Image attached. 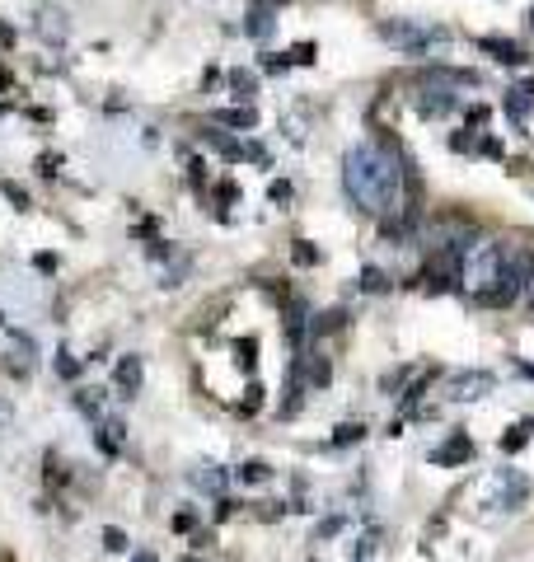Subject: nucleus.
Here are the masks:
<instances>
[{"label": "nucleus", "mask_w": 534, "mask_h": 562, "mask_svg": "<svg viewBox=\"0 0 534 562\" xmlns=\"http://www.w3.org/2000/svg\"><path fill=\"white\" fill-rule=\"evenodd\" d=\"M403 183H408V164L399 159V150L384 141H361L347 150L342 159V188L356 206L375 221H389L399 211H412L403 202Z\"/></svg>", "instance_id": "f257e3e1"}, {"label": "nucleus", "mask_w": 534, "mask_h": 562, "mask_svg": "<svg viewBox=\"0 0 534 562\" xmlns=\"http://www.w3.org/2000/svg\"><path fill=\"white\" fill-rule=\"evenodd\" d=\"M530 286H534V248L511 244V248H506V258H501L497 286L483 295V304H515V300L530 295Z\"/></svg>", "instance_id": "f03ea898"}, {"label": "nucleus", "mask_w": 534, "mask_h": 562, "mask_svg": "<svg viewBox=\"0 0 534 562\" xmlns=\"http://www.w3.org/2000/svg\"><path fill=\"white\" fill-rule=\"evenodd\" d=\"M379 38L389 47H399L403 56H426L431 47L450 43V28H441V23H412V19H384Z\"/></svg>", "instance_id": "7ed1b4c3"}, {"label": "nucleus", "mask_w": 534, "mask_h": 562, "mask_svg": "<svg viewBox=\"0 0 534 562\" xmlns=\"http://www.w3.org/2000/svg\"><path fill=\"white\" fill-rule=\"evenodd\" d=\"M501 258H506V248H501V244H473V248L464 253V272H459V281L473 291V300H483V295L497 286Z\"/></svg>", "instance_id": "20e7f679"}, {"label": "nucleus", "mask_w": 534, "mask_h": 562, "mask_svg": "<svg viewBox=\"0 0 534 562\" xmlns=\"http://www.w3.org/2000/svg\"><path fill=\"white\" fill-rule=\"evenodd\" d=\"M530 502V478H525L520 469H501L488 478V492H483V506L492 511H520V506Z\"/></svg>", "instance_id": "39448f33"}, {"label": "nucleus", "mask_w": 534, "mask_h": 562, "mask_svg": "<svg viewBox=\"0 0 534 562\" xmlns=\"http://www.w3.org/2000/svg\"><path fill=\"white\" fill-rule=\"evenodd\" d=\"M459 108V94H455V80H445L441 70H426L422 75V90H417V112L422 117H445V112Z\"/></svg>", "instance_id": "423d86ee"}, {"label": "nucleus", "mask_w": 534, "mask_h": 562, "mask_svg": "<svg viewBox=\"0 0 534 562\" xmlns=\"http://www.w3.org/2000/svg\"><path fill=\"white\" fill-rule=\"evenodd\" d=\"M492 389H497V375H492V371H459V375H450V384H445V393H450L455 403L488 398Z\"/></svg>", "instance_id": "0eeeda50"}, {"label": "nucleus", "mask_w": 534, "mask_h": 562, "mask_svg": "<svg viewBox=\"0 0 534 562\" xmlns=\"http://www.w3.org/2000/svg\"><path fill=\"white\" fill-rule=\"evenodd\" d=\"M473 47L488 52L497 66H530V52H525L520 43H511V38H501V33H478V38H473Z\"/></svg>", "instance_id": "6e6552de"}, {"label": "nucleus", "mask_w": 534, "mask_h": 562, "mask_svg": "<svg viewBox=\"0 0 534 562\" xmlns=\"http://www.w3.org/2000/svg\"><path fill=\"white\" fill-rule=\"evenodd\" d=\"M468 460H473V436H468V431H455L445 445L431 450V464H436V469H459V464H468Z\"/></svg>", "instance_id": "1a4fd4ad"}, {"label": "nucleus", "mask_w": 534, "mask_h": 562, "mask_svg": "<svg viewBox=\"0 0 534 562\" xmlns=\"http://www.w3.org/2000/svg\"><path fill=\"white\" fill-rule=\"evenodd\" d=\"M141 356H117V366H112V393L117 398H136V389H141Z\"/></svg>", "instance_id": "9d476101"}, {"label": "nucleus", "mask_w": 534, "mask_h": 562, "mask_svg": "<svg viewBox=\"0 0 534 562\" xmlns=\"http://www.w3.org/2000/svg\"><path fill=\"white\" fill-rule=\"evenodd\" d=\"M501 108H506V117H511L515 127H525V117L534 112V80L511 85V90H506V99H501Z\"/></svg>", "instance_id": "9b49d317"}, {"label": "nucleus", "mask_w": 534, "mask_h": 562, "mask_svg": "<svg viewBox=\"0 0 534 562\" xmlns=\"http://www.w3.org/2000/svg\"><path fill=\"white\" fill-rule=\"evenodd\" d=\"M33 337H23V333H14L10 337V361H5V371L14 375V380H28L33 375Z\"/></svg>", "instance_id": "f8f14e48"}, {"label": "nucleus", "mask_w": 534, "mask_h": 562, "mask_svg": "<svg viewBox=\"0 0 534 562\" xmlns=\"http://www.w3.org/2000/svg\"><path fill=\"white\" fill-rule=\"evenodd\" d=\"M94 440H99L103 455H117V450L127 445V422H122V417H103L99 431H94Z\"/></svg>", "instance_id": "ddd939ff"}, {"label": "nucleus", "mask_w": 534, "mask_h": 562, "mask_svg": "<svg viewBox=\"0 0 534 562\" xmlns=\"http://www.w3.org/2000/svg\"><path fill=\"white\" fill-rule=\"evenodd\" d=\"M216 122L234 127V132H253L258 112H253V103H234V108H216Z\"/></svg>", "instance_id": "4468645a"}, {"label": "nucleus", "mask_w": 534, "mask_h": 562, "mask_svg": "<svg viewBox=\"0 0 534 562\" xmlns=\"http://www.w3.org/2000/svg\"><path fill=\"white\" fill-rule=\"evenodd\" d=\"M225 80H230V99H234V103H253V94H258V75H253V70L234 66Z\"/></svg>", "instance_id": "2eb2a0df"}, {"label": "nucleus", "mask_w": 534, "mask_h": 562, "mask_svg": "<svg viewBox=\"0 0 534 562\" xmlns=\"http://www.w3.org/2000/svg\"><path fill=\"white\" fill-rule=\"evenodd\" d=\"M188 478H192L197 492H225V469H221V464H197Z\"/></svg>", "instance_id": "dca6fc26"}, {"label": "nucleus", "mask_w": 534, "mask_h": 562, "mask_svg": "<svg viewBox=\"0 0 534 562\" xmlns=\"http://www.w3.org/2000/svg\"><path fill=\"white\" fill-rule=\"evenodd\" d=\"M272 28H277V19H272V10H263V5H253V10H248V19H244V33H248V38H258V43H267V38H272Z\"/></svg>", "instance_id": "f3484780"}, {"label": "nucleus", "mask_w": 534, "mask_h": 562, "mask_svg": "<svg viewBox=\"0 0 534 562\" xmlns=\"http://www.w3.org/2000/svg\"><path fill=\"white\" fill-rule=\"evenodd\" d=\"M267 478H272V469H267L263 460H248L244 469H239V483L244 487H258V483H267Z\"/></svg>", "instance_id": "a211bd4d"}, {"label": "nucleus", "mask_w": 534, "mask_h": 562, "mask_svg": "<svg viewBox=\"0 0 534 562\" xmlns=\"http://www.w3.org/2000/svg\"><path fill=\"white\" fill-rule=\"evenodd\" d=\"M75 403H80V413H85V417H94V422H99V413H103V393L99 389H80Z\"/></svg>", "instance_id": "6ab92c4d"}, {"label": "nucleus", "mask_w": 534, "mask_h": 562, "mask_svg": "<svg viewBox=\"0 0 534 562\" xmlns=\"http://www.w3.org/2000/svg\"><path fill=\"white\" fill-rule=\"evenodd\" d=\"M361 436H366V427H361V422H342V427L333 431V445H356Z\"/></svg>", "instance_id": "aec40b11"}, {"label": "nucleus", "mask_w": 534, "mask_h": 562, "mask_svg": "<svg viewBox=\"0 0 534 562\" xmlns=\"http://www.w3.org/2000/svg\"><path fill=\"white\" fill-rule=\"evenodd\" d=\"M234 351H239V366H244V371H253V366H258V342H253V337H239Z\"/></svg>", "instance_id": "412c9836"}, {"label": "nucleus", "mask_w": 534, "mask_h": 562, "mask_svg": "<svg viewBox=\"0 0 534 562\" xmlns=\"http://www.w3.org/2000/svg\"><path fill=\"white\" fill-rule=\"evenodd\" d=\"M52 366H56V375H61V380H75V375H80V361L70 356V351H56Z\"/></svg>", "instance_id": "4be33fe9"}, {"label": "nucleus", "mask_w": 534, "mask_h": 562, "mask_svg": "<svg viewBox=\"0 0 534 562\" xmlns=\"http://www.w3.org/2000/svg\"><path fill=\"white\" fill-rule=\"evenodd\" d=\"M103 548H108V553H127L132 544H127V534L117 525H108V529H103Z\"/></svg>", "instance_id": "5701e85b"}, {"label": "nucleus", "mask_w": 534, "mask_h": 562, "mask_svg": "<svg viewBox=\"0 0 534 562\" xmlns=\"http://www.w3.org/2000/svg\"><path fill=\"white\" fill-rule=\"evenodd\" d=\"M361 291H389L384 272H379V267H366V272H361Z\"/></svg>", "instance_id": "b1692460"}, {"label": "nucleus", "mask_w": 534, "mask_h": 562, "mask_svg": "<svg viewBox=\"0 0 534 562\" xmlns=\"http://www.w3.org/2000/svg\"><path fill=\"white\" fill-rule=\"evenodd\" d=\"M290 258L300 263V267H314V263H319V248H310V239H300V244L290 248Z\"/></svg>", "instance_id": "393cba45"}, {"label": "nucleus", "mask_w": 534, "mask_h": 562, "mask_svg": "<svg viewBox=\"0 0 534 562\" xmlns=\"http://www.w3.org/2000/svg\"><path fill=\"white\" fill-rule=\"evenodd\" d=\"M258 408H263V384H248V393L239 398V413H248V417H253Z\"/></svg>", "instance_id": "a878e982"}, {"label": "nucleus", "mask_w": 534, "mask_h": 562, "mask_svg": "<svg viewBox=\"0 0 534 562\" xmlns=\"http://www.w3.org/2000/svg\"><path fill=\"white\" fill-rule=\"evenodd\" d=\"M267 197H272L277 206H286L290 202V183L286 179H272V183H267Z\"/></svg>", "instance_id": "bb28decb"}, {"label": "nucleus", "mask_w": 534, "mask_h": 562, "mask_svg": "<svg viewBox=\"0 0 534 562\" xmlns=\"http://www.w3.org/2000/svg\"><path fill=\"white\" fill-rule=\"evenodd\" d=\"M501 450H506V455H515V450H525V427L506 431V436H501Z\"/></svg>", "instance_id": "cd10ccee"}, {"label": "nucleus", "mask_w": 534, "mask_h": 562, "mask_svg": "<svg viewBox=\"0 0 534 562\" xmlns=\"http://www.w3.org/2000/svg\"><path fill=\"white\" fill-rule=\"evenodd\" d=\"M0 192H5V197H10V202L19 206V211H23V206H28V192H23L19 183H0Z\"/></svg>", "instance_id": "c85d7f7f"}, {"label": "nucleus", "mask_w": 534, "mask_h": 562, "mask_svg": "<svg viewBox=\"0 0 534 562\" xmlns=\"http://www.w3.org/2000/svg\"><path fill=\"white\" fill-rule=\"evenodd\" d=\"M290 61H295V66H310L314 61V43H295L290 47Z\"/></svg>", "instance_id": "c756f323"}, {"label": "nucleus", "mask_w": 534, "mask_h": 562, "mask_svg": "<svg viewBox=\"0 0 534 562\" xmlns=\"http://www.w3.org/2000/svg\"><path fill=\"white\" fill-rule=\"evenodd\" d=\"M33 267L43 272V277H52V272H56V253H38V258H33Z\"/></svg>", "instance_id": "7c9ffc66"}, {"label": "nucleus", "mask_w": 534, "mask_h": 562, "mask_svg": "<svg viewBox=\"0 0 534 562\" xmlns=\"http://www.w3.org/2000/svg\"><path fill=\"white\" fill-rule=\"evenodd\" d=\"M234 197H239V188H234V183H221V188H216V202H221V206H230Z\"/></svg>", "instance_id": "2f4dec72"}, {"label": "nucleus", "mask_w": 534, "mask_h": 562, "mask_svg": "<svg viewBox=\"0 0 534 562\" xmlns=\"http://www.w3.org/2000/svg\"><path fill=\"white\" fill-rule=\"evenodd\" d=\"M56 164H61V155H52V150H47V155H38V169H43L47 179H52V174H56Z\"/></svg>", "instance_id": "473e14b6"}, {"label": "nucleus", "mask_w": 534, "mask_h": 562, "mask_svg": "<svg viewBox=\"0 0 534 562\" xmlns=\"http://www.w3.org/2000/svg\"><path fill=\"white\" fill-rule=\"evenodd\" d=\"M286 66H290V56H267V61H263V70H272V75L286 70Z\"/></svg>", "instance_id": "72a5a7b5"}, {"label": "nucleus", "mask_w": 534, "mask_h": 562, "mask_svg": "<svg viewBox=\"0 0 534 562\" xmlns=\"http://www.w3.org/2000/svg\"><path fill=\"white\" fill-rule=\"evenodd\" d=\"M483 122H488V108H483V103H478V108H468V127H483Z\"/></svg>", "instance_id": "f704fd0d"}, {"label": "nucleus", "mask_w": 534, "mask_h": 562, "mask_svg": "<svg viewBox=\"0 0 534 562\" xmlns=\"http://www.w3.org/2000/svg\"><path fill=\"white\" fill-rule=\"evenodd\" d=\"M174 529H192V511H178V516H174Z\"/></svg>", "instance_id": "c9c22d12"}, {"label": "nucleus", "mask_w": 534, "mask_h": 562, "mask_svg": "<svg viewBox=\"0 0 534 562\" xmlns=\"http://www.w3.org/2000/svg\"><path fill=\"white\" fill-rule=\"evenodd\" d=\"M10 417H14V413H10V403H5V398H0V431L10 427Z\"/></svg>", "instance_id": "e433bc0d"}, {"label": "nucleus", "mask_w": 534, "mask_h": 562, "mask_svg": "<svg viewBox=\"0 0 534 562\" xmlns=\"http://www.w3.org/2000/svg\"><path fill=\"white\" fill-rule=\"evenodd\" d=\"M132 562H159V558H155V553H150V548H141V553H136Z\"/></svg>", "instance_id": "4c0bfd02"}, {"label": "nucleus", "mask_w": 534, "mask_h": 562, "mask_svg": "<svg viewBox=\"0 0 534 562\" xmlns=\"http://www.w3.org/2000/svg\"><path fill=\"white\" fill-rule=\"evenodd\" d=\"M253 5H263V10H277V5H286V0H253Z\"/></svg>", "instance_id": "58836bf2"}, {"label": "nucleus", "mask_w": 534, "mask_h": 562, "mask_svg": "<svg viewBox=\"0 0 534 562\" xmlns=\"http://www.w3.org/2000/svg\"><path fill=\"white\" fill-rule=\"evenodd\" d=\"M530 33H534V10H530Z\"/></svg>", "instance_id": "ea45409f"}, {"label": "nucleus", "mask_w": 534, "mask_h": 562, "mask_svg": "<svg viewBox=\"0 0 534 562\" xmlns=\"http://www.w3.org/2000/svg\"><path fill=\"white\" fill-rule=\"evenodd\" d=\"M530 304H534V286H530Z\"/></svg>", "instance_id": "a19ab883"}, {"label": "nucleus", "mask_w": 534, "mask_h": 562, "mask_svg": "<svg viewBox=\"0 0 534 562\" xmlns=\"http://www.w3.org/2000/svg\"><path fill=\"white\" fill-rule=\"evenodd\" d=\"M183 562H197V558H183Z\"/></svg>", "instance_id": "79ce46f5"}, {"label": "nucleus", "mask_w": 534, "mask_h": 562, "mask_svg": "<svg viewBox=\"0 0 534 562\" xmlns=\"http://www.w3.org/2000/svg\"><path fill=\"white\" fill-rule=\"evenodd\" d=\"M525 431H534V422H530V427H525Z\"/></svg>", "instance_id": "37998d69"}, {"label": "nucleus", "mask_w": 534, "mask_h": 562, "mask_svg": "<svg viewBox=\"0 0 534 562\" xmlns=\"http://www.w3.org/2000/svg\"><path fill=\"white\" fill-rule=\"evenodd\" d=\"M0 324H5V314H0Z\"/></svg>", "instance_id": "c03bdc74"}]
</instances>
